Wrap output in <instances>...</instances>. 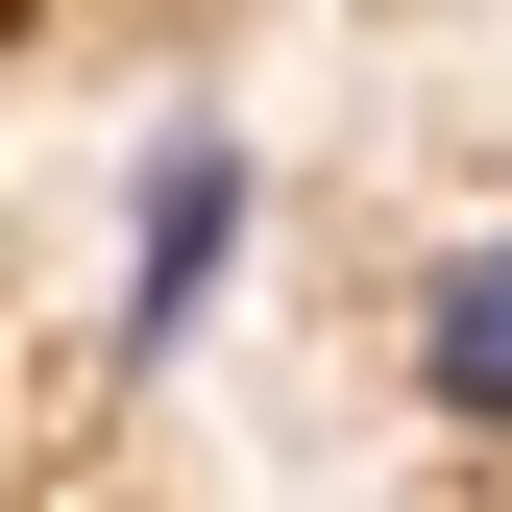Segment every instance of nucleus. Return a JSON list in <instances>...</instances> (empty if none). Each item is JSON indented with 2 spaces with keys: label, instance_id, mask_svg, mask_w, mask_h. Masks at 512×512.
<instances>
[{
  "label": "nucleus",
  "instance_id": "obj_1",
  "mask_svg": "<svg viewBox=\"0 0 512 512\" xmlns=\"http://www.w3.org/2000/svg\"><path fill=\"white\" fill-rule=\"evenodd\" d=\"M220 244H244V147H220V122H171V147H147V196H122V342H196Z\"/></svg>",
  "mask_w": 512,
  "mask_h": 512
},
{
  "label": "nucleus",
  "instance_id": "obj_2",
  "mask_svg": "<svg viewBox=\"0 0 512 512\" xmlns=\"http://www.w3.org/2000/svg\"><path fill=\"white\" fill-rule=\"evenodd\" d=\"M415 391L464 415V439H512V244H464V269L415 293Z\"/></svg>",
  "mask_w": 512,
  "mask_h": 512
}]
</instances>
